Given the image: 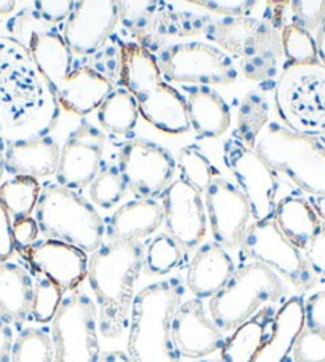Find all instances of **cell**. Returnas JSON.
Returning <instances> with one entry per match:
<instances>
[{
	"mask_svg": "<svg viewBox=\"0 0 325 362\" xmlns=\"http://www.w3.org/2000/svg\"><path fill=\"white\" fill-rule=\"evenodd\" d=\"M59 104L29 49L0 35V141L48 136L59 120Z\"/></svg>",
	"mask_w": 325,
	"mask_h": 362,
	"instance_id": "cell-1",
	"label": "cell"
},
{
	"mask_svg": "<svg viewBox=\"0 0 325 362\" xmlns=\"http://www.w3.org/2000/svg\"><path fill=\"white\" fill-rule=\"evenodd\" d=\"M23 45L30 52L56 103L71 114H91L115 90L114 83L88 66L73 64L62 33L52 24L42 23Z\"/></svg>",
	"mask_w": 325,
	"mask_h": 362,
	"instance_id": "cell-2",
	"label": "cell"
},
{
	"mask_svg": "<svg viewBox=\"0 0 325 362\" xmlns=\"http://www.w3.org/2000/svg\"><path fill=\"white\" fill-rule=\"evenodd\" d=\"M143 252L139 241H109L91 255L88 279L99 308V330L105 339H118L129 327Z\"/></svg>",
	"mask_w": 325,
	"mask_h": 362,
	"instance_id": "cell-3",
	"label": "cell"
},
{
	"mask_svg": "<svg viewBox=\"0 0 325 362\" xmlns=\"http://www.w3.org/2000/svg\"><path fill=\"white\" fill-rule=\"evenodd\" d=\"M182 294L180 279L171 278L143 287L134 297L128 339L131 361L180 362L171 335V320Z\"/></svg>",
	"mask_w": 325,
	"mask_h": 362,
	"instance_id": "cell-4",
	"label": "cell"
},
{
	"mask_svg": "<svg viewBox=\"0 0 325 362\" xmlns=\"http://www.w3.org/2000/svg\"><path fill=\"white\" fill-rule=\"evenodd\" d=\"M254 151L274 173L285 174L303 192L325 197V146L316 136L268 123Z\"/></svg>",
	"mask_w": 325,
	"mask_h": 362,
	"instance_id": "cell-5",
	"label": "cell"
},
{
	"mask_svg": "<svg viewBox=\"0 0 325 362\" xmlns=\"http://www.w3.org/2000/svg\"><path fill=\"white\" fill-rule=\"evenodd\" d=\"M35 221L48 240L62 241L83 252H95L102 245L104 222L95 206L59 184L42 187Z\"/></svg>",
	"mask_w": 325,
	"mask_h": 362,
	"instance_id": "cell-6",
	"label": "cell"
},
{
	"mask_svg": "<svg viewBox=\"0 0 325 362\" xmlns=\"http://www.w3.org/2000/svg\"><path fill=\"white\" fill-rule=\"evenodd\" d=\"M274 105L285 128L325 133V67L321 62L285 64L274 83Z\"/></svg>",
	"mask_w": 325,
	"mask_h": 362,
	"instance_id": "cell-7",
	"label": "cell"
},
{
	"mask_svg": "<svg viewBox=\"0 0 325 362\" xmlns=\"http://www.w3.org/2000/svg\"><path fill=\"white\" fill-rule=\"evenodd\" d=\"M284 294L285 287L278 274L252 262L236 270L228 283L211 297V317L222 332H230L251 320L261 305L278 302Z\"/></svg>",
	"mask_w": 325,
	"mask_h": 362,
	"instance_id": "cell-8",
	"label": "cell"
},
{
	"mask_svg": "<svg viewBox=\"0 0 325 362\" xmlns=\"http://www.w3.org/2000/svg\"><path fill=\"white\" fill-rule=\"evenodd\" d=\"M123 28L150 53L158 52L176 37H193L204 33L212 20L209 16L176 10L161 0L118 2Z\"/></svg>",
	"mask_w": 325,
	"mask_h": 362,
	"instance_id": "cell-9",
	"label": "cell"
},
{
	"mask_svg": "<svg viewBox=\"0 0 325 362\" xmlns=\"http://www.w3.org/2000/svg\"><path fill=\"white\" fill-rule=\"evenodd\" d=\"M53 322V362H99L98 310L83 291L64 297Z\"/></svg>",
	"mask_w": 325,
	"mask_h": 362,
	"instance_id": "cell-10",
	"label": "cell"
},
{
	"mask_svg": "<svg viewBox=\"0 0 325 362\" xmlns=\"http://www.w3.org/2000/svg\"><path fill=\"white\" fill-rule=\"evenodd\" d=\"M156 61L162 76L176 83L196 86L230 85L237 78L233 59L220 48L204 42L166 45Z\"/></svg>",
	"mask_w": 325,
	"mask_h": 362,
	"instance_id": "cell-11",
	"label": "cell"
},
{
	"mask_svg": "<svg viewBox=\"0 0 325 362\" xmlns=\"http://www.w3.org/2000/svg\"><path fill=\"white\" fill-rule=\"evenodd\" d=\"M240 246L247 257L280 274L298 289H309L314 284V273L305 255L285 238L273 219L247 226Z\"/></svg>",
	"mask_w": 325,
	"mask_h": 362,
	"instance_id": "cell-12",
	"label": "cell"
},
{
	"mask_svg": "<svg viewBox=\"0 0 325 362\" xmlns=\"http://www.w3.org/2000/svg\"><path fill=\"white\" fill-rule=\"evenodd\" d=\"M118 168L134 195L155 199L174 182L177 161L166 147L134 137L118 152Z\"/></svg>",
	"mask_w": 325,
	"mask_h": 362,
	"instance_id": "cell-13",
	"label": "cell"
},
{
	"mask_svg": "<svg viewBox=\"0 0 325 362\" xmlns=\"http://www.w3.org/2000/svg\"><path fill=\"white\" fill-rule=\"evenodd\" d=\"M223 161L251 204L254 219H271L279 189L276 173L259 157L254 148L244 146L235 137H230L223 144Z\"/></svg>",
	"mask_w": 325,
	"mask_h": 362,
	"instance_id": "cell-14",
	"label": "cell"
},
{
	"mask_svg": "<svg viewBox=\"0 0 325 362\" xmlns=\"http://www.w3.org/2000/svg\"><path fill=\"white\" fill-rule=\"evenodd\" d=\"M105 136L91 123L81 122L59 148L56 184L67 190L91 185L101 171Z\"/></svg>",
	"mask_w": 325,
	"mask_h": 362,
	"instance_id": "cell-15",
	"label": "cell"
},
{
	"mask_svg": "<svg viewBox=\"0 0 325 362\" xmlns=\"http://www.w3.org/2000/svg\"><path fill=\"white\" fill-rule=\"evenodd\" d=\"M161 198L167 235L182 251L196 249L208 230V212L203 193L182 179H177L162 192Z\"/></svg>",
	"mask_w": 325,
	"mask_h": 362,
	"instance_id": "cell-16",
	"label": "cell"
},
{
	"mask_svg": "<svg viewBox=\"0 0 325 362\" xmlns=\"http://www.w3.org/2000/svg\"><path fill=\"white\" fill-rule=\"evenodd\" d=\"M118 21L120 8L115 0H81L66 20L62 37L72 54L93 56L109 40Z\"/></svg>",
	"mask_w": 325,
	"mask_h": 362,
	"instance_id": "cell-17",
	"label": "cell"
},
{
	"mask_svg": "<svg viewBox=\"0 0 325 362\" xmlns=\"http://www.w3.org/2000/svg\"><path fill=\"white\" fill-rule=\"evenodd\" d=\"M204 199L211 232L217 245L225 249L240 246L252 216L251 204L240 187L217 177L204 192Z\"/></svg>",
	"mask_w": 325,
	"mask_h": 362,
	"instance_id": "cell-18",
	"label": "cell"
},
{
	"mask_svg": "<svg viewBox=\"0 0 325 362\" xmlns=\"http://www.w3.org/2000/svg\"><path fill=\"white\" fill-rule=\"evenodd\" d=\"M21 255L42 276L52 279L62 291H77L88 274L90 259L81 249L62 241L45 240L21 251Z\"/></svg>",
	"mask_w": 325,
	"mask_h": 362,
	"instance_id": "cell-19",
	"label": "cell"
},
{
	"mask_svg": "<svg viewBox=\"0 0 325 362\" xmlns=\"http://www.w3.org/2000/svg\"><path fill=\"white\" fill-rule=\"evenodd\" d=\"M223 332L206 315L199 298L180 303L171 320V335L177 353L189 359H201L223 346Z\"/></svg>",
	"mask_w": 325,
	"mask_h": 362,
	"instance_id": "cell-20",
	"label": "cell"
},
{
	"mask_svg": "<svg viewBox=\"0 0 325 362\" xmlns=\"http://www.w3.org/2000/svg\"><path fill=\"white\" fill-rule=\"evenodd\" d=\"M204 35L223 53H230L240 59L257 54L268 45L280 40L278 29L252 16L212 20Z\"/></svg>",
	"mask_w": 325,
	"mask_h": 362,
	"instance_id": "cell-21",
	"label": "cell"
},
{
	"mask_svg": "<svg viewBox=\"0 0 325 362\" xmlns=\"http://www.w3.org/2000/svg\"><path fill=\"white\" fill-rule=\"evenodd\" d=\"M134 99L139 115L158 131L177 136L190 129L185 98L166 82L156 83Z\"/></svg>",
	"mask_w": 325,
	"mask_h": 362,
	"instance_id": "cell-22",
	"label": "cell"
},
{
	"mask_svg": "<svg viewBox=\"0 0 325 362\" xmlns=\"http://www.w3.org/2000/svg\"><path fill=\"white\" fill-rule=\"evenodd\" d=\"M4 158L5 171L15 177H49L58 170L59 146L52 136L8 142L5 144Z\"/></svg>",
	"mask_w": 325,
	"mask_h": 362,
	"instance_id": "cell-23",
	"label": "cell"
},
{
	"mask_svg": "<svg viewBox=\"0 0 325 362\" xmlns=\"http://www.w3.org/2000/svg\"><path fill=\"white\" fill-rule=\"evenodd\" d=\"M233 259L217 243H206L198 249L187 273V286L196 298L214 297L235 273Z\"/></svg>",
	"mask_w": 325,
	"mask_h": 362,
	"instance_id": "cell-24",
	"label": "cell"
},
{
	"mask_svg": "<svg viewBox=\"0 0 325 362\" xmlns=\"http://www.w3.org/2000/svg\"><path fill=\"white\" fill-rule=\"evenodd\" d=\"M187 112L190 128L201 139H217L227 133L231 123V112L225 99L211 86L187 88Z\"/></svg>",
	"mask_w": 325,
	"mask_h": 362,
	"instance_id": "cell-25",
	"label": "cell"
},
{
	"mask_svg": "<svg viewBox=\"0 0 325 362\" xmlns=\"http://www.w3.org/2000/svg\"><path fill=\"white\" fill-rule=\"evenodd\" d=\"M34 302V281L26 268L15 262H0V320L23 326Z\"/></svg>",
	"mask_w": 325,
	"mask_h": 362,
	"instance_id": "cell-26",
	"label": "cell"
},
{
	"mask_svg": "<svg viewBox=\"0 0 325 362\" xmlns=\"http://www.w3.org/2000/svg\"><path fill=\"white\" fill-rule=\"evenodd\" d=\"M162 222V206L156 199H131L110 217L107 233L110 241H139L155 233Z\"/></svg>",
	"mask_w": 325,
	"mask_h": 362,
	"instance_id": "cell-27",
	"label": "cell"
},
{
	"mask_svg": "<svg viewBox=\"0 0 325 362\" xmlns=\"http://www.w3.org/2000/svg\"><path fill=\"white\" fill-rule=\"evenodd\" d=\"M303 329L305 303L302 298L292 297L274 316L270 339L261 345L254 362H285Z\"/></svg>",
	"mask_w": 325,
	"mask_h": 362,
	"instance_id": "cell-28",
	"label": "cell"
},
{
	"mask_svg": "<svg viewBox=\"0 0 325 362\" xmlns=\"http://www.w3.org/2000/svg\"><path fill=\"white\" fill-rule=\"evenodd\" d=\"M274 222L283 235L300 251H306L321 230V217L306 199L285 197L274 208Z\"/></svg>",
	"mask_w": 325,
	"mask_h": 362,
	"instance_id": "cell-29",
	"label": "cell"
},
{
	"mask_svg": "<svg viewBox=\"0 0 325 362\" xmlns=\"http://www.w3.org/2000/svg\"><path fill=\"white\" fill-rule=\"evenodd\" d=\"M120 85L133 96L162 82L158 61L137 42H123L120 53Z\"/></svg>",
	"mask_w": 325,
	"mask_h": 362,
	"instance_id": "cell-30",
	"label": "cell"
},
{
	"mask_svg": "<svg viewBox=\"0 0 325 362\" xmlns=\"http://www.w3.org/2000/svg\"><path fill=\"white\" fill-rule=\"evenodd\" d=\"M139 109L134 96L124 88H117L98 107V122L110 134L128 137L134 133Z\"/></svg>",
	"mask_w": 325,
	"mask_h": 362,
	"instance_id": "cell-31",
	"label": "cell"
},
{
	"mask_svg": "<svg viewBox=\"0 0 325 362\" xmlns=\"http://www.w3.org/2000/svg\"><path fill=\"white\" fill-rule=\"evenodd\" d=\"M266 316L260 313L251 317L223 341L222 361L223 362H254L255 356L265 343Z\"/></svg>",
	"mask_w": 325,
	"mask_h": 362,
	"instance_id": "cell-32",
	"label": "cell"
},
{
	"mask_svg": "<svg viewBox=\"0 0 325 362\" xmlns=\"http://www.w3.org/2000/svg\"><path fill=\"white\" fill-rule=\"evenodd\" d=\"M268 117H270L268 99L259 91H249L237 109L233 137L249 148H255L259 136L268 124Z\"/></svg>",
	"mask_w": 325,
	"mask_h": 362,
	"instance_id": "cell-33",
	"label": "cell"
},
{
	"mask_svg": "<svg viewBox=\"0 0 325 362\" xmlns=\"http://www.w3.org/2000/svg\"><path fill=\"white\" fill-rule=\"evenodd\" d=\"M42 185L39 180L28 176H16L0 185V202L13 219L30 217L39 202Z\"/></svg>",
	"mask_w": 325,
	"mask_h": 362,
	"instance_id": "cell-34",
	"label": "cell"
},
{
	"mask_svg": "<svg viewBox=\"0 0 325 362\" xmlns=\"http://www.w3.org/2000/svg\"><path fill=\"white\" fill-rule=\"evenodd\" d=\"M177 168L180 171V179L201 193L208 190V187L220 174L198 146H185L180 148Z\"/></svg>",
	"mask_w": 325,
	"mask_h": 362,
	"instance_id": "cell-35",
	"label": "cell"
},
{
	"mask_svg": "<svg viewBox=\"0 0 325 362\" xmlns=\"http://www.w3.org/2000/svg\"><path fill=\"white\" fill-rule=\"evenodd\" d=\"M54 343L45 330L28 327L21 330L11 346V362H53Z\"/></svg>",
	"mask_w": 325,
	"mask_h": 362,
	"instance_id": "cell-36",
	"label": "cell"
},
{
	"mask_svg": "<svg viewBox=\"0 0 325 362\" xmlns=\"http://www.w3.org/2000/svg\"><path fill=\"white\" fill-rule=\"evenodd\" d=\"M182 260V249L167 233H161L148 243L143 252V268L152 276L171 273Z\"/></svg>",
	"mask_w": 325,
	"mask_h": 362,
	"instance_id": "cell-37",
	"label": "cell"
},
{
	"mask_svg": "<svg viewBox=\"0 0 325 362\" xmlns=\"http://www.w3.org/2000/svg\"><path fill=\"white\" fill-rule=\"evenodd\" d=\"M280 45L287 64H311L319 61L316 39L309 34V30L295 23L285 24L280 30Z\"/></svg>",
	"mask_w": 325,
	"mask_h": 362,
	"instance_id": "cell-38",
	"label": "cell"
},
{
	"mask_svg": "<svg viewBox=\"0 0 325 362\" xmlns=\"http://www.w3.org/2000/svg\"><path fill=\"white\" fill-rule=\"evenodd\" d=\"M128 193V185L118 166H105L99 171L96 179L90 185V197L93 203L104 209L117 206Z\"/></svg>",
	"mask_w": 325,
	"mask_h": 362,
	"instance_id": "cell-39",
	"label": "cell"
},
{
	"mask_svg": "<svg viewBox=\"0 0 325 362\" xmlns=\"http://www.w3.org/2000/svg\"><path fill=\"white\" fill-rule=\"evenodd\" d=\"M62 300H64V291L52 279L40 274L34 283V302L30 317L42 324L53 321Z\"/></svg>",
	"mask_w": 325,
	"mask_h": 362,
	"instance_id": "cell-40",
	"label": "cell"
},
{
	"mask_svg": "<svg viewBox=\"0 0 325 362\" xmlns=\"http://www.w3.org/2000/svg\"><path fill=\"white\" fill-rule=\"evenodd\" d=\"M283 56V45L280 40L271 43L260 53L241 59L242 76L252 82H266L278 74V62Z\"/></svg>",
	"mask_w": 325,
	"mask_h": 362,
	"instance_id": "cell-41",
	"label": "cell"
},
{
	"mask_svg": "<svg viewBox=\"0 0 325 362\" xmlns=\"http://www.w3.org/2000/svg\"><path fill=\"white\" fill-rule=\"evenodd\" d=\"M122 45L123 42L117 35L112 34L109 40L95 54L90 56V61L86 66L98 72L105 80H109L110 83H115V78L118 77V72H120Z\"/></svg>",
	"mask_w": 325,
	"mask_h": 362,
	"instance_id": "cell-42",
	"label": "cell"
},
{
	"mask_svg": "<svg viewBox=\"0 0 325 362\" xmlns=\"http://www.w3.org/2000/svg\"><path fill=\"white\" fill-rule=\"evenodd\" d=\"M295 362H325V334L303 329L292 349Z\"/></svg>",
	"mask_w": 325,
	"mask_h": 362,
	"instance_id": "cell-43",
	"label": "cell"
},
{
	"mask_svg": "<svg viewBox=\"0 0 325 362\" xmlns=\"http://www.w3.org/2000/svg\"><path fill=\"white\" fill-rule=\"evenodd\" d=\"M290 7L293 23L306 30L319 29L325 21V0H295Z\"/></svg>",
	"mask_w": 325,
	"mask_h": 362,
	"instance_id": "cell-44",
	"label": "cell"
},
{
	"mask_svg": "<svg viewBox=\"0 0 325 362\" xmlns=\"http://www.w3.org/2000/svg\"><path fill=\"white\" fill-rule=\"evenodd\" d=\"M189 5L206 8L212 13L223 15L225 18H236L249 16V13L257 7V2H251V0H190Z\"/></svg>",
	"mask_w": 325,
	"mask_h": 362,
	"instance_id": "cell-45",
	"label": "cell"
},
{
	"mask_svg": "<svg viewBox=\"0 0 325 362\" xmlns=\"http://www.w3.org/2000/svg\"><path fill=\"white\" fill-rule=\"evenodd\" d=\"M73 5L75 2L71 0H37L34 2V8L43 21L54 26L62 21L66 23L69 15L72 13Z\"/></svg>",
	"mask_w": 325,
	"mask_h": 362,
	"instance_id": "cell-46",
	"label": "cell"
},
{
	"mask_svg": "<svg viewBox=\"0 0 325 362\" xmlns=\"http://www.w3.org/2000/svg\"><path fill=\"white\" fill-rule=\"evenodd\" d=\"M305 326L325 334V291L316 292L305 302Z\"/></svg>",
	"mask_w": 325,
	"mask_h": 362,
	"instance_id": "cell-47",
	"label": "cell"
},
{
	"mask_svg": "<svg viewBox=\"0 0 325 362\" xmlns=\"http://www.w3.org/2000/svg\"><path fill=\"white\" fill-rule=\"evenodd\" d=\"M13 241H15V249H20V252L34 246L39 238L40 228L39 223L34 219V217H23V219L13 221Z\"/></svg>",
	"mask_w": 325,
	"mask_h": 362,
	"instance_id": "cell-48",
	"label": "cell"
},
{
	"mask_svg": "<svg viewBox=\"0 0 325 362\" xmlns=\"http://www.w3.org/2000/svg\"><path fill=\"white\" fill-rule=\"evenodd\" d=\"M305 259L312 273L325 278V227H321L314 240L306 247Z\"/></svg>",
	"mask_w": 325,
	"mask_h": 362,
	"instance_id": "cell-49",
	"label": "cell"
},
{
	"mask_svg": "<svg viewBox=\"0 0 325 362\" xmlns=\"http://www.w3.org/2000/svg\"><path fill=\"white\" fill-rule=\"evenodd\" d=\"M13 221H11L10 212L0 202V262H8V259L15 252L13 241Z\"/></svg>",
	"mask_w": 325,
	"mask_h": 362,
	"instance_id": "cell-50",
	"label": "cell"
},
{
	"mask_svg": "<svg viewBox=\"0 0 325 362\" xmlns=\"http://www.w3.org/2000/svg\"><path fill=\"white\" fill-rule=\"evenodd\" d=\"M13 340V330H11L7 322L0 320V362H11Z\"/></svg>",
	"mask_w": 325,
	"mask_h": 362,
	"instance_id": "cell-51",
	"label": "cell"
},
{
	"mask_svg": "<svg viewBox=\"0 0 325 362\" xmlns=\"http://www.w3.org/2000/svg\"><path fill=\"white\" fill-rule=\"evenodd\" d=\"M316 47H317V58L319 62L325 67V21L321 24L316 34Z\"/></svg>",
	"mask_w": 325,
	"mask_h": 362,
	"instance_id": "cell-52",
	"label": "cell"
},
{
	"mask_svg": "<svg viewBox=\"0 0 325 362\" xmlns=\"http://www.w3.org/2000/svg\"><path fill=\"white\" fill-rule=\"evenodd\" d=\"M99 362H133L129 356L123 351H107L101 356Z\"/></svg>",
	"mask_w": 325,
	"mask_h": 362,
	"instance_id": "cell-53",
	"label": "cell"
},
{
	"mask_svg": "<svg viewBox=\"0 0 325 362\" xmlns=\"http://www.w3.org/2000/svg\"><path fill=\"white\" fill-rule=\"evenodd\" d=\"M312 208L317 212V216L325 221V197H314L312 198Z\"/></svg>",
	"mask_w": 325,
	"mask_h": 362,
	"instance_id": "cell-54",
	"label": "cell"
},
{
	"mask_svg": "<svg viewBox=\"0 0 325 362\" xmlns=\"http://www.w3.org/2000/svg\"><path fill=\"white\" fill-rule=\"evenodd\" d=\"M15 7L16 2H13V0H0V15H10Z\"/></svg>",
	"mask_w": 325,
	"mask_h": 362,
	"instance_id": "cell-55",
	"label": "cell"
},
{
	"mask_svg": "<svg viewBox=\"0 0 325 362\" xmlns=\"http://www.w3.org/2000/svg\"><path fill=\"white\" fill-rule=\"evenodd\" d=\"M4 152H5V147L0 144V185H2V179H4V174H5V158H4Z\"/></svg>",
	"mask_w": 325,
	"mask_h": 362,
	"instance_id": "cell-56",
	"label": "cell"
},
{
	"mask_svg": "<svg viewBox=\"0 0 325 362\" xmlns=\"http://www.w3.org/2000/svg\"><path fill=\"white\" fill-rule=\"evenodd\" d=\"M196 362H218V361H196ZM220 362H223V361H220Z\"/></svg>",
	"mask_w": 325,
	"mask_h": 362,
	"instance_id": "cell-57",
	"label": "cell"
}]
</instances>
